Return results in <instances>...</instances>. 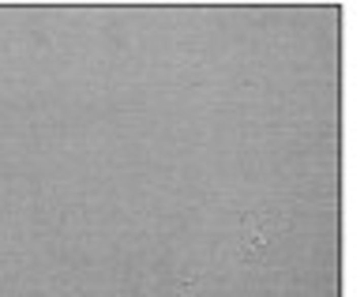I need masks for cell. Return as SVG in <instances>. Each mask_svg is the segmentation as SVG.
I'll return each mask as SVG.
<instances>
[{
	"mask_svg": "<svg viewBox=\"0 0 364 297\" xmlns=\"http://www.w3.org/2000/svg\"><path fill=\"white\" fill-rule=\"evenodd\" d=\"M271 237H274L271 218H248V226H244V241H248V248H263Z\"/></svg>",
	"mask_w": 364,
	"mask_h": 297,
	"instance_id": "6da1fadb",
	"label": "cell"
}]
</instances>
